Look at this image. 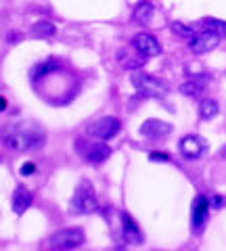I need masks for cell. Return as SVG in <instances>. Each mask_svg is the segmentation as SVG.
Here are the masks:
<instances>
[{
	"instance_id": "1",
	"label": "cell",
	"mask_w": 226,
	"mask_h": 251,
	"mask_svg": "<svg viewBox=\"0 0 226 251\" xmlns=\"http://www.w3.org/2000/svg\"><path fill=\"white\" fill-rule=\"evenodd\" d=\"M46 143V134L36 124H15L4 130V145L13 151H38Z\"/></svg>"
},
{
	"instance_id": "2",
	"label": "cell",
	"mask_w": 226,
	"mask_h": 251,
	"mask_svg": "<svg viewBox=\"0 0 226 251\" xmlns=\"http://www.w3.org/2000/svg\"><path fill=\"white\" fill-rule=\"evenodd\" d=\"M69 209H72V214H92V211H97L95 188H92L88 180H82L77 184L72 203H69Z\"/></svg>"
},
{
	"instance_id": "3",
	"label": "cell",
	"mask_w": 226,
	"mask_h": 251,
	"mask_svg": "<svg viewBox=\"0 0 226 251\" xmlns=\"http://www.w3.org/2000/svg\"><path fill=\"white\" fill-rule=\"evenodd\" d=\"M77 153H82V157L86 159L90 166H100L105 159H109L111 149L105 143H99V138H95V143H86V140H75Z\"/></svg>"
},
{
	"instance_id": "4",
	"label": "cell",
	"mask_w": 226,
	"mask_h": 251,
	"mask_svg": "<svg viewBox=\"0 0 226 251\" xmlns=\"http://www.w3.org/2000/svg\"><path fill=\"white\" fill-rule=\"evenodd\" d=\"M132 86L143 94V97H163L168 92V84L155 75L134 74L132 75Z\"/></svg>"
},
{
	"instance_id": "5",
	"label": "cell",
	"mask_w": 226,
	"mask_h": 251,
	"mask_svg": "<svg viewBox=\"0 0 226 251\" xmlns=\"http://www.w3.org/2000/svg\"><path fill=\"white\" fill-rule=\"evenodd\" d=\"M84 230L82 228H63L54 232L49 239L50 249H77L84 245Z\"/></svg>"
},
{
	"instance_id": "6",
	"label": "cell",
	"mask_w": 226,
	"mask_h": 251,
	"mask_svg": "<svg viewBox=\"0 0 226 251\" xmlns=\"http://www.w3.org/2000/svg\"><path fill=\"white\" fill-rule=\"evenodd\" d=\"M122 124L118 117H111V115H105V117H99L97 122H92L88 128H86V134L90 138H99V140H109L113 138L115 134L120 132Z\"/></svg>"
},
{
	"instance_id": "7",
	"label": "cell",
	"mask_w": 226,
	"mask_h": 251,
	"mask_svg": "<svg viewBox=\"0 0 226 251\" xmlns=\"http://www.w3.org/2000/svg\"><path fill=\"white\" fill-rule=\"evenodd\" d=\"M132 46H134V50L138 54H145L147 59L157 57V54L161 52L159 42L155 40L151 34H147V31H140V34H136L134 38H132Z\"/></svg>"
},
{
	"instance_id": "8",
	"label": "cell",
	"mask_w": 226,
	"mask_h": 251,
	"mask_svg": "<svg viewBox=\"0 0 226 251\" xmlns=\"http://www.w3.org/2000/svg\"><path fill=\"white\" fill-rule=\"evenodd\" d=\"M218 40H220V38H218L214 31L203 29V31H199V34H195V38L189 42V46H191V50H193L195 54H205V52H209V50L216 49Z\"/></svg>"
},
{
	"instance_id": "9",
	"label": "cell",
	"mask_w": 226,
	"mask_h": 251,
	"mask_svg": "<svg viewBox=\"0 0 226 251\" xmlns=\"http://www.w3.org/2000/svg\"><path fill=\"white\" fill-rule=\"evenodd\" d=\"M178 149H180V153L186 159H197V157H201L205 151V140L201 136H184Z\"/></svg>"
},
{
	"instance_id": "10",
	"label": "cell",
	"mask_w": 226,
	"mask_h": 251,
	"mask_svg": "<svg viewBox=\"0 0 226 251\" xmlns=\"http://www.w3.org/2000/svg\"><path fill=\"white\" fill-rule=\"evenodd\" d=\"M172 132V126L159 120H147L143 126H140V134L147 138H163Z\"/></svg>"
},
{
	"instance_id": "11",
	"label": "cell",
	"mask_w": 226,
	"mask_h": 251,
	"mask_svg": "<svg viewBox=\"0 0 226 251\" xmlns=\"http://www.w3.org/2000/svg\"><path fill=\"white\" fill-rule=\"evenodd\" d=\"M207 211H209V203L203 195H201V197H197L193 203V228H195V232H201V228H203Z\"/></svg>"
},
{
	"instance_id": "12",
	"label": "cell",
	"mask_w": 226,
	"mask_h": 251,
	"mask_svg": "<svg viewBox=\"0 0 226 251\" xmlns=\"http://www.w3.org/2000/svg\"><path fill=\"white\" fill-rule=\"evenodd\" d=\"M13 209H15V214H23L29 205H32V193H29V188H25L23 184H19L17 188H15V193H13Z\"/></svg>"
},
{
	"instance_id": "13",
	"label": "cell",
	"mask_w": 226,
	"mask_h": 251,
	"mask_svg": "<svg viewBox=\"0 0 226 251\" xmlns=\"http://www.w3.org/2000/svg\"><path fill=\"white\" fill-rule=\"evenodd\" d=\"M122 226H124V237H126L128 243H134V245H140V243H143V234H140L136 222L132 220L130 214H126V211L122 214Z\"/></svg>"
},
{
	"instance_id": "14",
	"label": "cell",
	"mask_w": 226,
	"mask_h": 251,
	"mask_svg": "<svg viewBox=\"0 0 226 251\" xmlns=\"http://www.w3.org/2000/svg\"><path fill=\"white\" fill-rule=\"evenodd\" d=\"M153 4L149 2V0H140V2L134 6V13H132V17H134V21L138 23V25H149L151 19H153Z\"/></svg>"
},
{
	"instance_id": "15",
	"label": "cell",
	"mask_w": 226,
	"mask_h": 251,
	"mask_svg": "<svg viewBox=\"0 0 226 251\" xmlns=\"http://www.w3.org/2000/svg\"><path fill=\"white\" fill-rule=\"evenodd\" d=\"M118 61H120V65H122L124 69H138V67L145 65L147 57H145V54H138V57H130L126 50H120V52H118Z\"/></svg>"
},
{
	"instance_id": "16",
	"label": "cell",
	"mask_w": 226,
	"mask_h": 251,
	"mask_svg": "<svg viewBox=\"0 0 226 251\" xmlns=\"http://www.w3.org/2000/svg\"><path fill=\"white\" fill-rule=\"evenodd\" d=\"M57 34V27H54L52 21H38L36 25L32 27V36L40 38V40H46V38H52Z\"/></svg>"
},
{
	"instance_id": "17",
	"label": "cell",
	"mask_w": 226,
	"mask_h": 251,
	"mask_svg": "<svg viewBox=\"0 0 226 251\" xmlns=\"http://www.w3.org/2000/svg\"><path fill=\"white\" fill-rule=\"evenodd\" d=\"M216 113H218V103L214 99H203L199 103V117L201 120H212Z\"/></svg>"
},
{
	"instance_id": "18",
	"label": "cell",
	"mask_w": 226,
	"mask_h": 251,
	"mask_svg": "<svg viewBox=\"0 0 226 251\" xmlns=\"http://www.w3.org/2000/svg\"><path fill=\"white\" fill-rule=\"evenodd\" d=\"M170 29H172V34L176 36V38H184V40H193L195 38V31L193 27H189V25H184V23H180V21H174L172 25H170Z\"/></svg>"
},
{
	"instance_id": "19",
	"label": "cell",
	"mask_w": 226,
	"mask_h": 251,
	"mask_svg": "<svg viewBox=\"0 0 226 251\" xmlns=\"http://www.w3.org/2000/svg\"><path fill=\"white\" fill-rule=\"evenodd\" d=\"M205 29L214 31L218 38H226V21H220V19H205Z\"/></svg>"
},
{
	"instance_id": "20",
	"label": "cell",
	"mask_w": 226,
	"mask_h": 251,
	"mask_svg": "<svg viewBox=\"0 0 226 251\" xmlns=\"http://www.w3.org/2000/svg\"><path fill=\"white\" fill-rule=\"evenodd\" d=\"M52 69H57V63L54 61H49V63H40V65H36L32 69V80H38V77H42L46 74H50Z\"/></svg>"
},
{
	"instance_id": "21",
	"label": "cell",
	"mask_w": 226,
	"mask_h": 251,
	"mask_svg": "<svg viewBox=\"0 0 226 251\" xmlns=\"http://www.w3.org/2000/svg\"><path fill=\"white\" fill-rule=\"evenodd\" d=\"M201 90H203V84H197V82H186L180 86V92L189 94V97H197V94H201Z\"/></svg>"
},
{
	"instance_id": "22",
	"label": "cell",
	"mask_w": 226,
	"mask_h": 251,
	"mask_svg": "<svg viewBox=\"0 0 226 251\" xmlns=\"http://www.w3.org/2000/svg\"><path fill=\"white\" fill-rule=\"evenodd\" d=\"M151 159H153V161H168L170 155H168V153H157V151H153V153H151Z\"/></svg>"
},
{
	"instance_id": "23",
	"label": "cell",
	"mask_w": 226,
	"mask_h": 251,
	"mask_svg": "<svg viewBox=\"0 0 226 251\" xmlns=\"http://www.w3.org/2000/svg\"><path fill=\"white\" fill-rule=\"evenodd\" d=\"M34 170H36L34 163H23V166H21V176H29Z\"/></svg>"
},
{
	"instance_id": "24",
	"label": "cell",
	"mask_w": 226,
	"mask_h": 251,
	"mask_svg": "<svg viewBox=\"0 0 226 251\" xmlns=\"http://www.w3.org/2000/svg\"><path fill=\"white\" fill-rule=\"evenodd\" d=\"M220 205H222V199H220V197L212 199V203H209V207H220Z\"/></svg>"
}]
</instances>
